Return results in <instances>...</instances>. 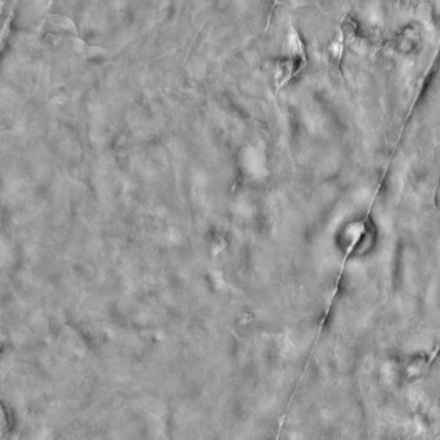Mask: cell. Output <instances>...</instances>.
<instances>
[{"instance_id":"cell-1","label":"cell","mask_w":440,"mask_h":440,"mask_svg":"<svg viewBox=\"0 0 440 440\" xmlns=\"http://www.w3.org/2000/svg\"><path fill=\"white\" fill-rule=\"evenodd\" d=\"M343 37L341 35V32H339L338 36L334 38V41L329 45V53H331L332 58L334 60H337L338 63H340L343 54Z\"/></svg>"}]
</instances>
